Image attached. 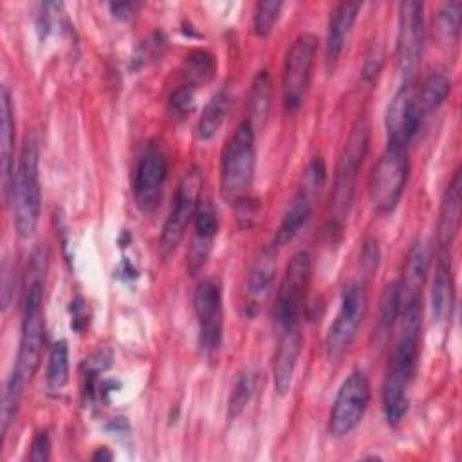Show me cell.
<instances>
[{
  "mask_svg": "<svg viewBox=\"0 0 462 462\" xmlns=\"http://www.w3.org/2000/svg\"><path fill=\"white\" fill-rule=\"evenodd\" d=\"M399 319L401 332L393 345L383 384V411L390 424H399L408 411L410 388L415 379L420 350L422 303L402 307Z\"/></svg>",
  "mask_w": 462,
  "mask_h": 462,
  "instance_id": "obj_1",
  "label": "cell"
},
{
  "mask_svg": "<svg viewBox=\"0 0 462 462\" xmlns=\"http://www.w3.org/2000/svg\"><path fill=\"white\" fill-rule=\"evenodd\" d=\"M40 152L38 139L31 132L23 137L13 180L7 193V202L13 211V226L20 238H31L40 222L42 189H40Z\"/></svg>",
  "mask_w": 462,
  "mask_h": 462,
  "instance_id": "obj_2",
  "label": "cell"
},
{
  "mask_svg": "<svg viewBox=\"0 0 462 462\" xmlns=\"http://www.w3.org/2000/svg\"><path fill=\"white\" fill-rule=\"evenodd\" d=\"M368 148H370V125L366 117H359L348 134V139L341 150V155L334 171V184L330 193V213H328V226L332 233L343 231L345 222L348 220V215L354 204L359 170L365 162Z\"/></svg>",
  "mask_w": 462,
  "mask_h": 462,
  "instance_id": "obj_3",
  "label": "cell"
},
{
  "mask_svg": "<svg viewBox=\"0 0 462 462\" xmlns=\"http://www.w3.org/2000/svg\"><path fill=\"white\" fill-rule=\"evenodd\" d=\"M42 260L36 258L31 269V282L25 291L23 314H22V332L16 363L13 366V375L18 377L25 386L32 381L43 352L45 341V319H43V283H42Z\"/></svg>",
  "mask_w": 462,
  "mask_h": 462,
  "instance_id": "obj_4",
  "label": "cell"
},
{
  "mask_svg": "<svg viewBox=\"0 0 462 462\" xmlns=\"http://www.w3.org/2000/svg\"><path fill=\"white\" fill-rule=\"evenodd\" d=\"M254 126L245 119L227 139L220 162V195L227 204L238 206L251 197L256 168Z\"/></svg>",
  "mask_w": 462,
  "mask_h": 462,
  "instance_id": "obj_5",
  "label": "cell"
},
{
  "mask_svg": "<svg viewBox=\"0 0 462 462\" xmlns=\"http://www.w3.org/2000/svg\"><path fill=\"white\" fill-rule=\"evenodd\" d=\"M410 175L408 148L386 143L368 177V193L377 213H392L401 200Z\"/></svg>",
  "mask_w": 462,
  "mask_h": 462,
  "instance_id": "obj_6",
  "label": "cell"
},
{
  "mask_svg": "<svg viewBox=\"0 0 462 462\" xmlns=\"http://www.w3.org/2000/svg\"><path fill=\"white\" fill-rule=\"evenodd\" d=\"M318 52V38L312 32H301L294 38L285 52L282 70V92L283 105L289 112H298L305 103L312 69Z\"/></svg>",
  "mask_w": 462,
  "mask_h": 462,
  "instance_id": "obj_7",
  "label": "cell"
},
{
  "mask_svg": "<svg viewBox=\"0 0 462 462\" xmlns=\"http://www.w3.org/2000/svg\"><path fill=\"white\" fill-rule=\"evenodd\" d=\"M312 274V260L307 251L292 254L285 267L274 301V325L276 330L300 327L301 310L305 305L309 283Z\"/></svg>",
  "mask_w": 462,
  "mask_h": 462,
  "instance_id": "obj_8",
  "label": "cell"
},
{
  "mask_svg": "<svg viewBox=\"0 0 462 462\" xmlns=\"http://www.w3.org/2000/svg\"><path fill=\"white\" fill-rule=\"evenodd\" d=\"M202 170L199 166H189L182 179L177 184L171 209L164 220L162 233H161V253L168 256L184 238L188 226L193 222L195 211L200 202L202 193Z\"/></svg>",
  "mask_w": 462,
  "mask_h": 462,
  "instance_id": "obj_9",
  "label": "cell"
},
{
  "mask_svg": "<svg viewBox=\"0 0 462 462\" xmlns=\"http://www.w3.org/2000/svg\"><path fill=\"white\" fill-rule=\"evenodd\" d=\"M426 40L424 5L415 0H404L399 4L397 38H395V58L397 70L402 83H413L415 72L420 65Z\"/></svg>",
  "mask_w": 462,
  "mask_h": 462,
  "instance_id": "obj_10",
  "label": "cell"
},
{
  "mask_svg": "<svg viewBox=\"0 0 462 462\" xmlns=\"http://www.w3.org/2000/svg\"><path fill=\"white\" fill-rule=\"evenodd\" d=\"M368 307L366 289L361 282H350L343 289L341 303L325 336V354L328 359L341 357L357 336Z\"/></svg>",
  "mask_w": 462,
  "mask_h": 462,
  "instance_id": "obj_11",
  "label": "cell"
},
{
  "mask_svg": "<svg viewBox=\"0 0 462 462\" xmlns=\"http://www.w3.org/2000/svg\"><path fill=\"white\" fill-rule=\"evenodd\" d=\"M370 381L363 372L354 370L346 375L328 415V431L332 437H345L357 428L370 404Z\"/></svg>",
  "mask_w": 462,
  "mask_h": 462,
  "instance_id": "obj_12",
  "label": "cell"
},
{
  "mask_svg": "<svg viewBox=\"0 0 462 462\" xmlns=\"http://www.w3.org/2000/svg\"><path fill=\"white\" fill-rule=\"evenodd\" d=\"M193 309L199 323V341L206 356L218 354L224 330L222 287L215 278L202 280L193 294Z\"/></svg>",
  "mask_w": 462,
  "mask_h": 462,
  "instance_id": "obj_13",
  "label": "cell"
},
{
  "mask_svg": "<svg viewBox=\"0 0 462 462\" xmlns=\"http://www.w3.org/2000/svg\"><path fill=\"white\" fill-rule=\"evenodd\" d=\"M168 177V157L159 143H148L134 173V200L143 213L157 208Z\"/></svg>",
  "mask_w": 462,
  "mask_h": 462,
  "instance_id": "obj_14",
  "label": "cell"
},
{
  "mask_svg": "<svg viewBox=\"0 0 462 462\" xmlns=\"http://www.w3.org/2000/svg\"><path fill=\"white\" fill-rule=\"evenodd\" d=\"M422 110L413 83H402L386 110V134L390 144L408 148L422 125Z\"/></svg>",
  "mask_w": 462,
  "mask_h": 462,
  "instance_id": "obj_15",
  "label": "cell"
},
{
  "mask_svg": "<svg viewBox=\"0 0 462 462\" xmlns=\"http://www.w3.org/2000/svg\"><path fill=\"white\" fill-rule=\"evenodd\" d=\"M218 233V213L211 200L199 202L193 217V238L188 251V269L195 276L206 263L213 240Z\"/></svg>",
  "mask_w": 462,
  "mask_h": 462,
  "instance_id": "obj_16",
  "label": "cell"
},
{
  "mask_svg": "<svg viewBox=\"0 0 462 462\" xmlns=\"http://www.w3.org/2000/svg\"><path fill=\"white\" fill-rule=\"evenodd\" d=\"M301 345L303 336L300 327L278 330V343L273 357V383L280 395H285L292 386Z\"/></svg>",
  "mask_w": 462,
  "mask_h": 462,
  "instance_id": "obj_17",
  "label": "cell"
},
{
  "mask_svg": "<svg viewBox=\"0 0 462 462\" xmlns=\"http://www.w3.org/2000/svg\"><path fill=\"white\" fill-rule=\"evenodd\" d=\"M460 204H462V179L460 170H457L446 186V191L440 200L439 224H437V244L439 253H448L453 245L458 226H460Z\"/></svg>",
  "mask_w": 462,
  "mask_h": 462,
  "instance_id": "obj_18",
  "label": "cell"
},
{
  "mask_svg": "<svg viewBox=\"0 0 462 462\" xmlns=\"http://www.w3.org/2000/svg\"><path fill=\"white\" fill-rule=\"evenodd\" d=\"M428 265H430L428 247L422 242H417L410 249L406 256L402 278L397 282L401 309L413 303H422V289L428 278Z\"/></svg>",
  "mask_w": 462,
  "mask_h": 462,
  "instance_id": "obj_19",
  "label": "cell"
},
{
  "mask_svg": "<svg viewBox=\"0 0 462 462\" xmlns=\"http://www.w3.org/2000/svg\"><path fill=\"white\" fill-rule=\"evenodd\" d=\"M361 9L359 2H341L330 14L327 43H325V65L332 72L339 61V56L345 49L346 38L354 27L357 13Z\"/></svg>",
  "mask_w": 462,
  "mask_h": 462,
  "instance_id": "obj_20",
  "label": "cell"
},
{
  "mask_svg": "<svg viewBox=\"0 0 462 462\" xmlns=\"http://www.w3.org/2000/svg\"><path fill=\"white\" fill-rule=\"evenodd\" d=\"M276 251L278 247H274L273 244L265 245L260 251V254L254 258L249 269L245 292H247V305L251 312H254L271 292L274 274H276Z\"/></svg>",
  "mask_w": 462,
  "mask_h": 462,
  "instance_id": "obj_21",
  "label": "cell"
},
{
  "mask_svg": "<svg viewBox=\"0 0 462 462\" xmlns=\"http://www.w3.org/2000/svg\"><path fill=\"white\" fill-rule=\"evenodd\" d=\"M318 195L312 193L310 189L300 186V189L296 191V195L291 199V202L285 208V213L282 217V222L274 233L273 238V245L274 247H282L287 242H291L300 229L307 224L309 217L312 215V208H314V199Z\"/></svg>",
  "mask_w": 462,
  "mask_h": 462,
  "instance_id": "obj_22",
  "label": "cell"
},
{
  "mask_svg": "<svg viewBox=\"0 0 462 462\" xmlns=\"http://www.w3.org/2000/svg\"><path fill=\"white\" fill-rule=\"evenodd\" d=\"M0 155H2V188L4 197L7 199L9 186L14 173V110H13V99L11 92L5 85H2V96H0Z\"/></svg>",
  "mask_w": 462,
  "mask_h": 462,
  "instance_id": "obj_23",
  "label": "cell"
},
{
  "mask_svg": "<svg viewBox=\"0 0 462 462\" xmlns=\"http://www.w3.org/2000/svg\"><path fill=\"white\" fill-rule=\"evenodd\" d=\"M453 301H455V282H453L451 262L448 253H439L433 283H431V294H430L433 318L437 321L448 319L453 310Z\"/></svg>",
  "mask_w": 462,
  "mask_h": 462,
  "instance_id": "obj_24",
  "label": "cell"
},
{
  "mask_svg": "<svg viewBox=\"0 0 462 462\" xmlns=\"http://www.w3.org/2000/svg\"><path fill=\"white\" fill-rule=\"evenodd\" d=\"M233 105V96L229 88H220L211 96V99L206 103L202 116L197 123V135L202 141H209L217 135V132L222 128L229 110Z\"/></svg>",
  "mask_w": 462,
  "mask_h": 462,
  "instance_id": "obj_25",
  "label": "cell"
},
{
  "mask_svg": "<svg viewBox=\"0 0 462 462\" xmlns=\"http://www.w3.org/2000/svg\"><path fill=\"white\" fill-rule=\"evenodd\" d=\"M271 101H273V81H271V74L267 69H262L256 72V76L253 78L251 88H249V99H247V108H249V117L247 121L254 126V125H263V121L267 119L269 108H271Z\"/></svg>",
  "mask_w": 462,
  "mask_h": 462,
  "instance_id": "obj_26",
  "label": "cell"
},
{
  "mask_svg": "<svg viewBox=\"0 0 462 462\" xmlns=\"http://www.w3.org/2000/svg\"><path fill=\"white\" fill-rule=\"evenodd\" d=\"M449 90H451V79L444 70L430 72L422 81L420 92H417V99L422 114L437 110L449 96Z\"/></svg>",
  "mask_w": 462,
  "mask_h": 462,
  "instance_id": "obj_27",
  "label": "cell"
},
{
  "mask_svg": "<svg viewBox=\"0 0 462 462\" xmlns=\"http://www.w3.org/2000/svg\"><path fill=\"white\" fill-rule=\"evenodd\" d=\"M217 70V63L211 52L208 51H193L184 60V78L186 85L197 88L200 85H206Z\"/></svg>",
  "mask_w": 462,
  "mask_h": 462,
  "instance_id": "obj_28",
  "label": "cell"
},
{
  "mask_svg": "<svg viewBox=\"0 0 462 462\" xmlns=\"http://www.w3.org/2000/svg\"><path fill=\"white\" fill-rule=\"evenodd\" d=\"M462 2H446L437 13V36L442 43H455L460 32Z\"/></svg>",
  "mask_w": 462,
  "mask_h": 462,
  "instance_id": "obj_29",
  "label": "cell"
},
{
  "mask_svg": "<svg viewBox=\"0 0 462 462\" xmlns=\"http://www.w3.org/2000/svg\"><path fill=\"white\" fill-rule=\"evenodd\" d=\"M69 381V346L60 339L52 345L47 363V383L52 390H60Z\"/></svg>",
  "mask_w": 462,
  "mask_h": 462,
  "instance_id": "obj_30",
  "label": "cell"
},
{
  "mask_svg": "<svg viewBox=\"0 0 462 462\" xmlns=\"http://www.w3.org/2000/svg\"><path fill=\"white\" fill-rule=\"evenodd\" d=\"M23 388H25V384L11 374L7 383H5L4 395H2V419H0L2 437L7 435L11 422L14 420V417L18 413V406H20V399L23 395Z\"/></svg>",
  "mask_w": 462,
  "mask_h": 462,
  "instance_id": "obj_31",
  "label": "cell"
},
{
  "mask_svg": "<svg viewBox=\"0 0 462 462\" xmlns=\"http://www.w3.org/2000/svg\"><path fill=\"white\" fill-rule=\"evenodd\" d=\"M283 4L280 0H265L258 2L253 14V29L260 38H265L273 32Z\"/></svg>",
  "mask_w": 462,
  "mask_h": 462,
  "instance_id": "obj_32",
  "label": "cell"
},
{
  "mask_svg": "<svg viewBox=\"0 0 462 462\" xmlns=\"http://www.w3.org/2000/svg\"><path fill=\"white\" fill-rule=\"evenodd\" d=\"M254 392V377L251 372H242L231 390L229 395V404H227V417L235 419L236 415L242 413V410L247 406V402L251 401Z\"/></svg>",
  "mask_w": 462,
  "mask_h": 462,
  "instance_id": "obj_33",
  "label": "cell"
},
{
  "mask_svg": "<svg viewBox=\"0 0 462 462\" xmlns=\"http://www.w3.org/2000/svg\"><path fill=\"white\" fill-rule=\"evenodd\" d=\"M401 312V300H399V283L392 282L386 285L383 298H381V307H379V328L383 332H388L395 321L399 319Z\"/></svg>",
  "mask_w": 462,
  "mask_h": 462,
  "instance_id": "obj_34",
  "label": "cell"
},
{
  "mask_svg": "<svg viewBox=\"0 0 462 462\" xmlns=\"http://www.w3.org/2000/svg\"><path fill=\"white\" fill-rule=\"evenodd\" d=\"M325 182H327V164H325L323 157H314L303 173L301 186L314 191L316 195H319Z\"/></svg>",
  "mask_w": 462,
  "mask_h": 462,
  "instance_id": "obj_35",
  "label": "cell"
},
{
  "mask_svg": "<svg viewBox=\"0 0 462 462\" xmlns=\"http://www.w3.org/2000/svg\"><path fill=\"white\" fill-rule=\"evenodd\" d=\"M383 61H384V52L383 47L379 43H372L370 49L365 54V61H363V79L365 81H374L377 78V74L383 69Z\"/></svg>",
  "mask_w": 462,
  "mask_h": 462,
  "instance_id": "obj_36",
  "label": "cell"
},
{
  "mask_svg": "<svg viewBox=\"0 0 462 462\" xmlns=\"http://www.w3.org/2000/svg\"><path fill=\"white\" fill-rule=\"evenodd\" d=\"M193 97H195V88L182 83L180 87H177L171 96H170V106L175 114H186L191 110L193 106Z\"/></svg>",
  "mask_w": 462,
  "mask_h": 462,
  "instance_id": "obj_37",
  "label": "cell"
},
{
  "mask_svg": "<svg viewBox=\"0 0 462 462\" xmlns=\"http://www.w3.org/2000/svg\"><path fill=\"white\" fill-rule=\"evenodd\" d=\"M51 457V439L49 433L45 430L36 431V435L32 437L31 442V451H29V458L36 460V462H43Z\"/></svg>",
  "mask_w": 462,
  "mask_h": 462,
  "instance_id": "obj_38",
  "label": "cell"
},
{
  "mask_svg": "<svg viewBox=\"0 0 462 462\" xmlns=\"http://www.w3.org/2000/svg\"><path fill=\"white\" fill-rule=\"evenodd\" d=\"M361 263L366 269V273H374L377 269L379 263V247L377 242L370 240L365 244L363 247V254H361Z\"/></svg>",
  "mask_w": 462,
  "mask_h": 462,
  "instance_id": "obj_39",
  "label": "cell"
},
{
  "mask_svg": "<svg viewBox=\"0 0 462 462\" xmlns=\"http://www.w3.org/2000/svg\"><path fill=\"white\" fill-rule=\"evenodd\" d=\"M141 9L139 2H116L110 4V11L119 20H130L135 16V13Z\"/></svg>",
  "mask_w": 462,
  "mask_h": 462,
  "instance_id": "obj_40",
  "label": "cell"
},
{
  "mask_svg": "<svg viewBox=\"0 0 462 462\" xmlns=\"http://www.w3.org/2000/svg\"><path fill=\"white\" fill-rule=\"evenodd\" d=\"M94 460H110L112 458V453L106 449V448H99L94 455H92Z\"/></svg>",
  "mask_w": 462,
  "mask_h": 462,
  "instance_id": "obj_41",
  "label": "cell"
}]
</instances>
